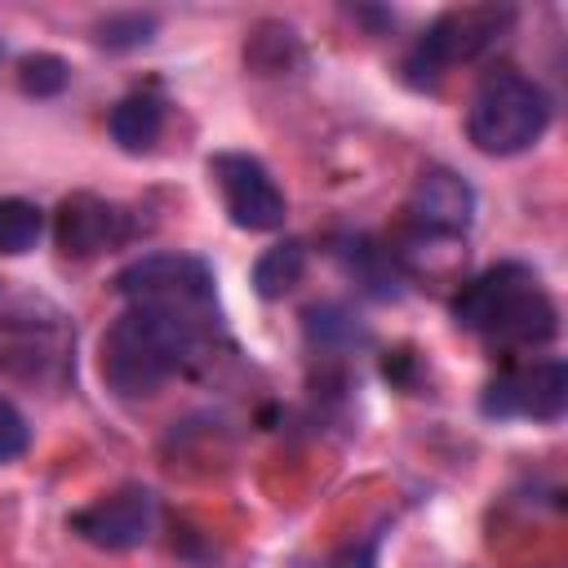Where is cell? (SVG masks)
Listing matches in <instances>:
<instances>
[{
	"label": "cell",
	"mask_w": 568,
	"mask_h": 568,
	"mask_svg": "<svg viewBox=\"0 0 568 568\" xmlns=\"http://www.w3.org/2000/svg\"><path fill=\"white\" fill-rule=\"evenodd\" d=\"M550 93L515 71V67H497L488 71L475 93H470V106H466V138L475 151L484 155H519L528 146H537L550 129Z\"/></svg>",
	"instance_id": "cell-4"
},
{
	"label": "cell",
	"mask_w": 568,
	"mask_h": 568,
	"mask_svg": "<svg viewBox=\"0 0 568 568\" xmlns=\"http://www.w3.org/2000/svg\"><path fill=\"white\" fill-rule=\"evenodd\" d=\"M18 80H22V89H27V93L49 98V93H58V89L71 80V71H67V62H62V58H53V53H31V58H22Z\"/></svg>",
	"instance_id": "cell-15"
},
{
	"label": "cell",
	"mask_w": 568,
	"mask_h": 568,
	"mask_svg": "<svg viewBox=\"0 0 568 568\" xmlns=\"http://www.w3.org/2000/svg\"><path fill=\"white\" fill-rule=\"evenodd\" d=\"M115 293L129 306L164 311L200 328L217 324V275L195 253H146L115 275Z\"/></svg>",
	"instance_id": "cell-5"
},
{
	"label": "cell",
	"mask_w": 568,
	"mask_h": 568,
	"mask_svg": "<svg viewBox=\"0 0 568 568\" xmlns=\"http://www.w3.org/2000/svg\"><path fill=\"white\" fill-rule=\"evenodd\" d=\"M151 27H155V18L151 13H115V18H106L102 22V44H111V49H133V44H146L151 40Z\"/></svg>",
	"instance_id": "cell-17"
},
{
	"label": "cell",
	"mask_w": 568,
	"mask_h": 568,
	"mask_svg": "<svg viewBox=\"0 0 568 568\" xmlns=\"http://www.w3.org/2000/svg\"><path fill=\"white\" fill-rule=\"evenodd\" d=\"M404 222L417 244H426V240L457 244L475 226V186L453 169H426L408 191Z\"/></svg>",
	"instance_id": "cell-9"
},
{
	"label": "cell",
	"mask_w": 568,
	"mask_h": 568,
	"mask_svg": "<svg viewBox=\"0 0 568 568\" xmlns=\"http://www.w3.org/2000/svg\"><path fill=\"white\" fill-rule=\"evenodd\" d=\"M302 275H306V248L297 240H284V244H275V248H266L257 257L253 288L262 297H284L293 284H302Z\"/></svg>",
	"instance_id": "cell-13"
},
{
	"label": "cell",
	"mask_w": 568,
	"mask_h": 568,
	"mask_svg": "<svg viewBox=\"0 0 568 568\" xmlns=\"http://www.w3.org/2000/svg\"><path fill=\"white\" fill-rule=\"evenodd\" d=\"M40 235H44V209L22 195H4L0 200V257L31 253Z\"/></svg>",
	"instance_id": "cell-14"
},
{
	"label": "cell",
	"mask_w": 568,
	"mask_h": 568,
	"mask_svg": "<svg viewBox=\"0 0 568 568\" xmlns=\"http://www.w3.org/2000/svg\"><path fill=\"white\" fill-rule=\"evenodd\" d=\"M0 373L31 390H62L75 377L67 306L22 280H0Z\"/></svg>",
	"instance_id": "cell-3"
},
{
	"label": "cell",
	"mask_w": 568,
	"mask_h": 568,
	"mask_svg": "<svg viewBox=\"0 0 568 568\" xmlns=\"http://www.w3.org/2000/svg\"><path fill=\"white\" fill-rule=\"evenodd\" d=\"M515 22L510 4H462V9H444L408 49L404 71L413 84H435L444 71L475 62L484 49H493Z\"/></svg>",
	"instance_id": "cell-6"
},
{
	"label": "cell",
	"mask_w": 568,
	"mask_h": 568,
	"mask_svg": "<svg viewBox=\"0 0 568 568\" xmlns=\"http://www.w3.org/2000/svg\"><path fill=\"white\" fill-rule=\"evenodd\" d=\"M204 337L209 328L191 320L146 311V306H124L98 342V373L111 395L146 399L200 355Z\"/></svg>",
	"instance_id": "cell-1"
},
{
	"label": "cell",
	"mask_w": 568,
	"mask_h": 568,
	"mask_svg": "<svg viewBox=\"0 0 568 568\" xmlns=\"http://www.w3.org/2000/svg\"><path fill=\"white\" fill-rule=\"evenodd\" d=\"M484 417L501 422H559L568 408V368L564 359H528L497 373L479 395Z\"/></svg>",
	"instance_id": "cell-8"
},
{
	"label": "cell",
	"mask_w": 568,
	"mask_h": 568,
	"mask_svg": "<svg viewBox=\"0 0 568 568\" xmlns=\"http://www.w3.org/2000/svg\"><path fill=\"white\" fill-rule=\"evenodd\" d=\"M209 178L222 195L226 217L240 231H280L288 217V200L271 169L248 151H217L209 155Z\"/></svg>",
	"instance_id": "cell-7"
},
{
	"label": "cell",
	"mask_w": 568,
	"mask_h": 568,
	"mask_svg": "<svg viewBox=\"0 0 568 568\" xmlns=\"http://www.w3.org/2000/svg\"><path fill=\"white\" fill-rule=\"evenodd\" d=\"M133 235V217L124 204L93 195V191H75L58 204L53 217V240L67 257H98L115 244H124Z\"/></svg>",
	"instance_id": "cell-11"
},
{
	"label": "cell",
	"mask_w": 568,
	"mask_h": 568,
	"mask_svg": "<svg viewBox=\"0 0 568 568\" xmlns=\"http://www.w3.org/2000/svg\"><path fill=\"white\" fill-rule=\"evenodd\" d=\"M27 444H31V426H27L22 408L9 395H0V466L18 462L27 453Z\"/></svg>",
	"instance_id": "cell-16"
},
{
	"label": "cell",
	"mask_w": 568,
	"mask_h": 568,
	"mask_svg": "<svg viewBox=\"0 0 568 568\" xmlns=\"http://www.w3.org/2000/svg\"><path fill=\"white\" fill-rule=\"evenodd\" d=\"M71 532L98 550H133L155 532V493L142 484H120L71 515Z\"/></svg>",
	"instance_id": "cell-10"
},
{
	"label": "cell",
	"mask_w": 568,
	"mask_h": 568,
	"mask_svg": "<svg viewBox=\"0 0 568 568\" xmlns=\"http://www.w3.org/2000/svg\"><path fill=\"white\" fill-rule=\"evenodd\" d=\"M106 133H111V142H115L120 151H129V155L151 151V146L160 142V133H164V98H160L155 89H133V93H124V98L111 106V115H106Z\"/></svg>",
	"instance_id": "cell-12"
},
{
	"label": "cell",
	"mask_w": 568,
	"mask_h": 568,
	"mask_svg": "<svg viewBox=\"0 0 568 568\" xmlns=\"http://www.w3.org/2000/svg\"><path fill=\"white\" fill-rule=\"evenodd\" d=\"M453 320L506 351H532L559 333V306L524 262H497L466 280L453 297Z\"/></svg>",
	"instance_id": "cell-2"
}]
</instances>
